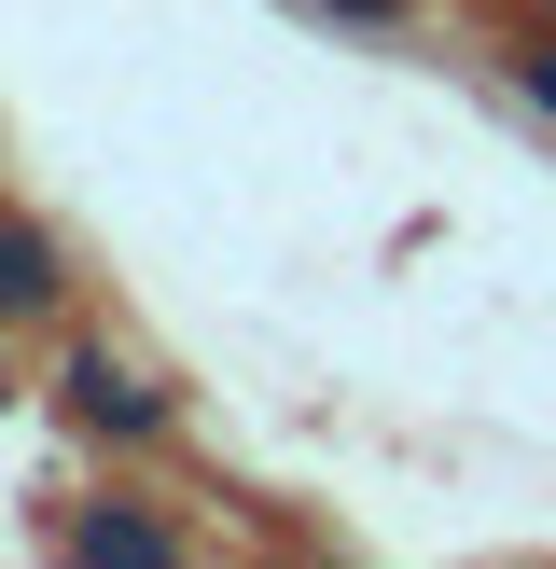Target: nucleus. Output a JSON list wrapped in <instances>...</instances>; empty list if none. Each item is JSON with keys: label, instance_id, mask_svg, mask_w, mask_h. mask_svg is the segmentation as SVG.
Masks as SVG:
<instances>
[{"label": "nucleus", "instance_id": "nucleus-4", "mask_svg": "<svg viewBox=\"0 0 556 569\" xmlns=\"http://www.w3.org/2000/svg\"><path fill=\"white\" fill-rule=\"evenodd\" d=\"M528 98H556V56H528Z\"/></svg>", "mask_w": 556, "mask_h": 569}, {"label": "nucleus", "instance_id": "nucleus-1", "mask_svg": "<svg viewBox=\"0 0 556 569\" xmlns=\"http://www.w3.org/2000/svg\"><path fill=\"white\" fill-rule=\"evenodd\" d=\"M70 403H83V431H153V417H167L126 361H70Z\"/></svg>", "mask_w": 556, "mask_h": 569}, {"label": "nucleus", "instance_id": "nucleus-3", "mask_svg": "<svg viewBox=\"0 0 556 569\" xmlns=\"http://www.w3.org/2000/svg\"><path fill=\"white\" fill-rule=\"evenodd\" d=\"M70 542H83V556H111V569H126V556H167V528H153V515H83V528H70Z\"/></svg>", "mask_w": 556, "mask_h": 569}, {"label": "nucleus", "instance_id": "nucleus-2", "mask_svg": "<svg viewBox=\"0 0 556 569\" xmlns=\"http://www.w3.org/2000/svg\"><path fill=\"white\" fill-rule=\"evenodd\" d=\"M28 306H56V250L0 209V320H28Z\"/></svg>", "mask_w": 556, "mask_h": 569}]
</instances>
